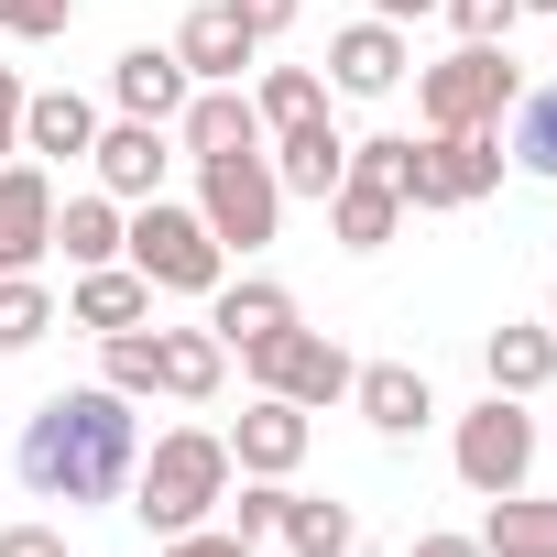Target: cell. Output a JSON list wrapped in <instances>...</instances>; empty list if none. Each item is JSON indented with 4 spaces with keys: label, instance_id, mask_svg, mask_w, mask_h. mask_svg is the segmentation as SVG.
Returning <instances> with one entry per match:
<instances>
[{
    "label": "cell",
    "instance_id": "6da1fadb",
    "mask_svg": "<svg viewBox=\"0 0 557 557\" xmlns=\"http://www.w3.org/2000/svg\"><path fill=\"white\" fill-rule=\"evenodd\" d=\"M132 459H143V416H132V394H110V383H66V394H45L34 405V426H23V448H12V470L45 492V503H121L132 492Z\"/></svg>",
    "mask_w": 557,
    "mask_h": 557
},
{
    "label": "cell",
    "instance_id": "7a4b0ae2",
    "mask_svg": "<svg viewBox=\"0 0 557 557\" xmlns=\"http://www.w3.org/2000/svg\"><path fill=\"white\" fill-rule=\"evenodd\" d=\"M240 470H230V437L219 426H164L143 459H132V524L164 546V535H186V524H219V492H230Z\"/></svg>",
    "mask_w": 557,
    "mask_h": 557
},
{
    "label": "cell",
    "instance_id": "3957f363",
    "mask_svg": "<svg viewBox=\"0 0 557 557\" xmlns=\"http://www.w3.org/2000/svg\"><path fill=\"white\" fill-rule=\"evenodd\" d=\"M121 262L143 273L153 296H219V273H230V251H219V230L197 219V197H186V208H175V197H143L132 230H121Z\"/></svg>",
    "mask_w": 557,
    "mask_h": 557
},
{
    "label": "cell",
    "instance_id": "277c9868",
    "mask_svg": "<svg viewBox=\"0 0 557 557\" xmlns=\"http://www.w3.org/2000/svg\"><path fill=\"white\" fill-rule=\"evenodd\" d=\"M513 88H524V77H513L503 45H459V55L416 66V110H426V132H503Z\"/></svg>",
    "mask_w": 557,
    "mask_h": 557
},
{
    "label": "cell",
    "instance_id": "5b68a950",
    "mask_svg": "<svg viewBox=\"0 0 557 557\" xmlns=\"http://www.w3.org/2000/svg\"><path fill=\"white\" fill-rule=\"evenodd\" d=\"M535 416H524V394H481L470 416H459V437H448V470L492 503V492H524V470H535Z\"/></svg>",
    "mask_w": 557,
    "mask_h": 557
},
{
    "label": "cell",
    "instance_id": "8992f818",
    "mask_svg": "<svg viewBox=\"0 0 557 557\" xmlns=\"http://www.w3.org/2000/svg\"><path fill=\"white\" fill-rule=\"evenodd\" d=\"M197 219L219 230V251L251 262L273 230H285V186H273L262 153H219V164H197Z\"/></svg>",
    "mask_w": 557,
    "mask_h": 557
},
{
    "label": "cell",
    "instance_id": "52a82bcc",
    "mask_svg": "<svg viewBox=\"0 0 557 557\" xmlns=\"http://www.w3.org/2000/svg\"><path fill=\"white\" fill-rule=\"evenodd\" d=\"M240 372H251V394H285V405H307V416H318V405H339V394H350V372H361V361H350L339 339H318V329H273L262 350H240Z\"/></svg>",
    "mask_w": 557,
    "mask_h": 557
},
{
    "label": "cell",
    "instance_id": "ba28073f",
    "mask_svg": "<svg viewBox=\"0 0 557 557\" xmlns=\"http://www.w3.org/2000/svg\"><path fill=\"white\" fill-rule=\"evenodd\" d=\"M503 186V143L492 132H426L405 153V208H481Z\"/></svg>",
    "mask_w": 557,
    "mask_h": 557
},
{
    "label": "cell",
    "instance_id": "9c48e42d",
    "mask_svg": "<svg viewBox=\"0 0 557 557\" xmlns=\"http://www.w3.org/2000/svg\"><path fill=\"white\" fill-rule=\"evenodd\" d=\"M307 448H318V426H307V405H285V394H251V405L230 416V470H240V481H296Z\"/></svg>",
    "mask_w": 557,
    "mask_h": 557
},
{
    "label": "cell",
    "instance_id": "30bf717a",
    "mask_svg": "<svg viewBox=\"0 0 557 557\" xmlns=\"http://www.w3.org/2000/svg\"><path fill=\"white\" fill-rule=\"evenodd\" d=\"M55 251V164L12 153L0 164V273H45Z\"/></svg>",
    "mask_w": 557,
    "mask_h": 557
},
{
    "label": "cell",
    "instance_id": "8fae6325",
    "mask_svg": "<svg viewBox=\"0 0 557 557\" xmlns=\"http://www.w3.org/2000/svg\"><path fill=\"white\" fill-rule=\"evenodd\" d=\"M405 77H416L405 23H372V12H361V23H339V34H329V88H339V99H394Z\"/></svg>",
    "mask_w": 557,
    "mask_h": 557
},
{
    "label": "cell",
    "instance_id": "7c38bea8",
    "mask_svg": "<svg viewBox=\"0 0 557 557\" xmlns=\"http://www.w3.org/2000/svg\"><path fill=\"white\" fill-rule=\"evenodd\" d=\"M197 99V77L175 66V45H121L110 55V110L121 121H153V132H175V110Z\"/></svg>",
    "mask_w": 557,
    "mask_h": 557
},
{
    "label": "cell",
    "instance_id": "4fadbf2b",
    "mask_svg": "<svg viewBox=\"0 0 557 557\" xmlns=\"http://www.w3.org/2000/svg\"><path fill=\"white\" fill-rule=\"evenodd\" d=\"M164 132L153 121H99V143H88V175H99V197H121V208H143V197H164Z\"/></svg>",
    "mask_w": 557,
    "mask_h": 557
},
{
    "label": "cell",
    "instance_id": "5bb4252c",
    "mask_svg": "<svg viewBox=\"0 0 557 557\" xmlns=\"http://www.w3.org/2000/svg\"><path fill=\"white\" fill-rule=\"evenodd\" d=\"M175 153H186V164L262 153V110H251V88H197V99L175 110Z\"/></svg>",
    "mask_w": 557,
    "mask_h": 557
},
{
    "label": "cell",
    "instance_id": "9a60e30c",
    "mask_svg": "<svg viewBox=\"0 0 557 557\" xmlns=\"http://www.w3.org/2000/svg\"><path fill=\"white\" fill-rule=\"evenodd\" d=\"M262 45L240 34V12H230V0H197V12L175 23V66L197 77V88H240V66H251Z\"/></svg>",
    "mask_w": 557,
    "mask_h": 557
},
{
    "label": "cell",
    "instance_id": "2e32d148",
    "mask_svg": "<svg viewBox=\"0 0 557 557\" xmlns=\"http://www.w3.org/2000/svg\"><path fill=\"white\" fill-rule=\"evenodd\" d=\"M208 329H219V350L240 361V350H262L273 329H296V296L273 285V273H240V285L219 273V296H208Z\"/></svg>",
    "mask_w": 557,
    "mask_h": 557
},
{
    "label": "cell",
    "instance_id": "e0dca14e",
    "mask_svg": "<svg viewBox=\"0 0 557 557\" xmlns=\"http://www.w3.org/2000/svg\"><path fill=\"white\" fill-rule=\"evenodd\" d=\"M88 143H99V99L88 88H34L23 99V153L34 164H88Z\"/></svg>",
    "mask_w": 557,
    "mask_h": 557
},
{
    "label": "cell",
    "instance_id": "ac0fdd59",
    "mask_svg": "<svg viewBox=\"0 0 557 557\" xmlns=\"http://www.w3.org/2000/svg\"><path fill=\"white\" fill-rule=\"evenodd\" d=\"M262 164H273V186H285V197H329V186L350 175V143H339L329 110H318V121H296V132H273Z\"/></svg>",
    "mask_w": 557,
    "mask_h": 557
},
{
    "label": "cell",
    "instance_id": "d6986e66",
    "mask_svg": "<svg viewBox=\"0 0 557 557\" xmlns=\"http://www.w3.org/2000/svg\"><path fill=\"white\" fill-rule=\"evenodd\" d=\"M230 383V350H219V329L197 318V329H153V394H175V405H208Z\"/></svg>",
    "mask_w": 557,
    "mask_h": 557
},
{
    "label": "cell",
    "instance_id": "ffe728a7",
    "mask_svg": "<svg viewBox=\"0 0 557 557\" xmlns=\"http://www.w3.org/2000/svg\"><path fill=\"white\" fill-rule=\"evenodd\" d=\"M350 405L372 416V437H416V426L437 416V383H426L416 361H372V372H350Z\"/></svg>",
    "mask_w": 557,
    "mask_h": 557
},
{
    "label": "cell",
    "instance_id": "44dd1931",
    "mask_svg": "<svg viewBox=\"0 0 557 557\" xmlns=\"http://www.w3.org/2000/svg\"><path fill=\"white\" fill-rule=\"evenodd\" d=\"M66 318L99 329V339H110V329H153V285H143L132 262H88L77 285H66Z\"/></svg>",
    "mask_w": 557,
    "mask_h": 557
},
{
    "label": "cell",
    "instance_id": "7402d4cb",
    "mask_svg": "<svg viewBox=\"0 0 557 557\" xmlns=\"http://www.w3.org/2000/svg\"><path fill=\"white\" fill-rule=\"evenodd\" d=\"M329 230H339V251H383V240L405 230V197L372 186V175H339V186H329Z\"/></svg>",
    "mask_w": 557,
    "mask_h": 557
},
{
    "label": "cell",
    "instance_id": "603a6c76",
    "mask_svg": "<svg viewBox=\"0 0 557 557\" xmlns=\"http://www.w3.org/2000/svg\"><path fill=\"white\" fill-rule=\"evenodd\" d=\"M481 372H492V394H546L557 383V329H492L481 339Z\"/></svg>",
    "mask_w": 557,
    "mask_h": 557
},
{
    "label": "cell",
    "instance_id": "cb8c5ba5",
    "mask_svg": "<svg viewBox=\"0 0 557 557\" xmlns=\"http://www.w3.org/2000/svg\"><path fill=\"white\" fill-rule=\"evenodd\" d=\"M503 164H524L535 186H557V88H513V110H503Z\"/></svg>",
    "mask_w": 557,
    "mask_h": 557
},
{
    "label": "cell",
    "instance_id": "d4e9b609",
    "mask_svg": "<svg viewBox=\"0 0 557 557\" xmlns=\"http://www.w3.org/2000/svg\"><path fill=\"white\" fill-rule=\"evenodd\" d=\"M121 230H132V208H121V197H99V186L55 208V251H66L77 273H88V262H121Z\"/></svg>",
    "mask_w": 557,
    "mask_h": 557
},
{
    "label": "cell",
    "instance_id": "484cf974",
    "mask_svg": "<svg viewBox=\"0 0 557 557\" xmlns=\"http://www.w3.org/2000/svg\"><path fill=\"white\" fill-rule=\"evenodd\" d=\"M481 557H557V503H535V492H492V513H481Z\"/></svg>",
    "mask_w": 557,
    "mask_h": 557
},
{
    "label": "cell",
    "instance_id": "4316f807",
    "mask_svg": "<svg viewBox=\"0 0 557 557\" xmlns=\"http://www.w3.org/2000/svg\"><path fill=\"white\" fill-rule=\"evenodd\" d=\"M273 535H285L296 557H350L361 513H350V503H318V492H285V524H273Z\"/></svg>",
    "mask_w": 557,
    "mask_h": 557
},
{
    "label": "cell",
    "instance_id": "83f0119b",
    "mask_svg": "<svg viewBox=\"0 0 557 557\" xmlns=\"http://www.w3.org/2000/svg\"><path fill=\"white\" fill-rule=\"evenodd\" d=\"M251 110H262V132H296V121H318V110H329V77H318V66H262Z\"/></svg>",
    "mask_w": 557,
    "mask_h": 557
},
{
    "label": "cell",
    "instance_id": "f1b7e54d",
    "mask_svg": "<svg viewBox=\"0 0 557 557\" xmlns=\"http://www.w3.org/2000/svg\"><path fill=\"white\" fill-rule=\"evenodd\" d=\"M55 329V296H45V273H0V361L12 350H34Z\"/></svg>",
    "mask_w": 557,
    "mask_h": 557
},
{
    "label": "cell",
    "instance_id": "f546056e",
    "mask_svg": "<svg viewBox=\"0 0 557 557\" xmlns=\"http://www.w3.org/2000/svg\"><path fill=\"white\" fill-rule=\"evenodd\" d=\"M285 492H296V481H230V492H219V524H230L240 546H262L273 524H285Z\"/></svg>",
    "mask_w": 557,
    "mask_h": 557
},
{
    "label": "cell",
    "instance_id": "4dcf8cb0",
    "mask_svg": "<svg viewBox=\"0 0 557 557\" xmlns=\"http://www.w3.org/2000/svg\"><path fill=\"white\" fill-rule=\"evenodd\" d=\"M99 383L143 405V394H153V329H110V339H99Z\"/></svg>",
    "mask_w": 557,
    "mask_h": 557
},
{
    "label": "cell",
    "instance_id": "1f68e13d",
    "mask_svg": "<svg viewBox=\"0 0 557 557\" xmlns=\"http://www.w3.org/2000/svg\"><path fill=\"white\" fill-rule=\"evenodd\" d=\"M77 23V0H0V34H23V45H55Z\"/></svg>",
    "mask_w": 557,
    "mask_h": 557
},
{
    "label": "cell",
    "instance_id": "d6a6232c",
    "mask_svg": "<svg viewBox=\"0 0 557 557\" xmlns=\"http://www.w3.org/2000/svg\"><path fill=\"white\" fill-rule=\"evenodd\" d=\"M405 153H416V132H372V143H350V175H372V186L405 197Z\"/></svg>",
    "mask_w": 557,
    "mask_h": 557
},
{
    "label": "cell",
    "instance_id": "836d02e7",
    "mask_svg": "<svg viewBox=\"0 0 557 557\" xmlns=\"http://www.w3.org/2000/svg\"><path fill=\"white\" fill-rule=\"evenodd\" d=\"M437 12L459 23V45H503L513 34V0H437Z\"/></svg>",
    "mask_w": 557,
    "mask_h": 557
},
{
    "label": "cell",
    "instance_id": "e575fe53",
    "mask_svg": "<svg viewBox=\"0 0 557 557\" xmlns=\"http://www.w3.org/2000/svg\"><path fill=\"white\" fill-rule=\"evenodd\" d=\"M230 12H240V34H251V45H273V34H296L307 0H230Z\"/></svg>",
    "mask_w": 557,
    "mask_h": 557
},
{
    "label": "cell",
    "instance_id": "d590c367",
    "mask_svg": "<svg viewBox=\"0 0 557 557\" xmlns=\"http://www.w3.org/2000/svg\"><path fill=\"white\" fill-rule=\"evenodd\" d=\"M164 557H251L230 524H186V535H164Z\"/></svg>",
    "mask_w": 557,
    "mask_h": 557
},
{
    "label": "cell",
    "instance_id": "8d00e7d4",
    "mask_svg": "<svg viewBox=\"0 0 557 557\" xmlns=\"http://www.w3.org/2000/svg\"><path fill=\"white\" fill-rule=\"evenodd\" d=\"M23 99H34V88H23L12 66H0V164H12V153H23Z\"/></svg>",
    "mask_w": 557,
    "mask_h": 557
},
{
    "label": "cell",
    "instance_id": "74e56055",
    "mask_svg": "<svg viewBox=\"0 0 557 557\" xmlns=\"http://www.w3.org/2000/svg\"><path fill=\"white\" fill-rule=\"evenodd\" d=\"M0 557H66L55 524H0Z\"/></svg>",
    "mask_w": 557,
    "mask_h": 557
},
{
    "label": "cell",
    "instance_id": "f35d334b",
    "mask_svg": "<svg viewBox=\"0 0 557 557\" xmlns=\"http://www.w3.org/2000/svg\"><path fill=\"white\" fill-rule=\"evenodd\" d=\"M405 557H481V535H448V524H426V535H416Z\"/></svg>",
    "mask_w": 557,
    "mask_h": 557
},
{
    "label": "cell",
    "instance_id": "ab89813d",
    "mask_svg": "<svg viewBox=\"0 0 557 557\" xmlns=\"http://www.w3.org/2000/svg\"><path fill=\"white\" fill-rule=\"evenodd\" d=\"M437 0H372V23H426Z\"/></svg>",
    "mask_w": 557,
    "mask_h": 557
},
{
    "label": "cell",
    "instance_id": "60d3db41",
    "mask_svg": "<svg viewBox=\"0 0 557 557\" xmlns=\"http://www.w3.org/2000/svg\"><path fill=\"white\" fill-rule=\"evenodd\" d=\"M513 12H546V23H557V0H513Z\"/></svg>",
    "mask_w": 557,
    "mask_h": 557
},
{
    "label": "cell",
    "instance_id": "b9f144b4",
    "mask_svg": "<svg viewBox=\"0 0 557 557\" xmlns=\"http://www.w3.org/2000/svg\"><path fill=\"white\" fill-rule=\"evenodd\" d=\"M546 307H557V285H546Z\"/></svg>",
    "mask_w": 557,
    "mask_h": 557
}]
</instances>
